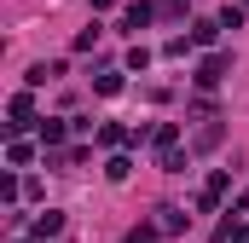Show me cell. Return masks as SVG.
Returning <instances> with one entry per match:
<instances>
[{
	"mask_svg": "<svg viewBox=\"0 0 249 243\" xmlns=\"http://www.w3.org/2000/svg\"><path fill=\"white\" fill-rule=\"evenodd\" d=\"M64 232V208H47V214H35V220H29V238L41 243V238H58Z\"/></svg>",
	"mask_w": 249,
	"mask_h": 243,
	"instance_id": "6",
	"label": "cell"
},
{
	"mask_svg": "<svg viewBox=\"0 0 249 243\" xmlns=\"http://www.w3.org/2000/svg\"><path fill=\"white\" fill-rule=\"evenodd\" d=\"M232 243H249V220H244V226H238V232H232Z\"/></svg>",
	"mask_w": 249,
	"mask_h": 243,
	"instance_id": "22",
	"label": "cell"
},
{
	"mask_svg": "<svg viewBox=\"0 0 249 243\" xmlns=\"http://www.w3.org/2000/svg\"><path fill=\"white\" fill-rule=\"evenodd\" d=\"M186 52H191V35H174V41L162 47V58H186Z\"/></svg>",
	"mask_w": 249,
	"mask_h": 243,
	"instance_id": "17",
	"label": "cell"
},
{
	"mask_svg": "<svg viewBox=\"0 0 249 243\" xmlns=\"http://www.w3.org/2000/svg\"><path fill=\"white\" fill-rule=\"evenodd\" d=\"M214 41H220V17H197V23H191V47H214ZM214 52H220V47H214Z\"/></svg>",
	"mask_w": 249,
	"mask_h": 243,
	"instance_id": "7",
	"label": "cell"
},
{
	"mask_svg": "<svg viewBox=\"0 0 249 243\" xmlns=\"http://www.w3.org/2000/svg\"><path fill=\"white\" fill-rule=\"evenodd\" d=\"M157 17H186V0H162V6H157Z\"/></svg>",
	"mask_w": 249,
	"mask_h": 243,
	"instance_id": "21",
	"label": "cell"
},
{
	"mask_svg": "<svg viewBox=\"0 0 249 243\" xmlns=\"http://www.w3.org/2000/svg\"><path fill=\"white\" fill-rule=\"evenodd\" d=\"M226 69H232V52H203L191 81H197V87H220V75H226Z\"/></svg>",
	"mask_w": 249,
	"mask_h": 243,
	"instance_id": "3",
	"label": "cell"
},
{
	"mask_svg": "<svg viewBox=\"0 0 249 243\" xmlns=\"http://www.w3.org/2000/svg\"><path fill=\"white\" fill-rule=\"evenodd\" d=\"M186 208H174V203H162V208H157V226H162V238H174V232H186Z\"/></svg>",
	"mask_w": 249,
	"mask_h": 243,
	"instance_id": "9",
	"label": "cell"
},
{
	"mask_svg": "<svg viewBox=\"0 0 249 243\" xmlns=\"http://www.w3.org/2000/svg\"><path fill=\"white\" fill-rule=\"evenodd\" d=\"M99 145L122 151V145H133V127H116V122H105V127H99Z\"/></svg>",
	"mask_w": 249,
	"mask_h": 243,
	"instance_id": "12",
	"label": "cell"
},
{
	"mask_svg": "<svg viewBox=\"0 0 249 243\" xmlns=\"http://www.w3.org/2000/svg\"><path fill=\"white\" fill-rule=\"evenodd\" d=\"M93 93H99V99H116V93H122V69H105V75H93Z\"/></svg>",
	"mask_w": 249,
	"mask_h": 243,
	"instance_id": "13",
	"label": "cell"
},
{
	"mask_svg": "<svg viewBox=\"0 0 249 243\" xmlns=\"http://www.w3.org/2000/svg\"><path fill=\"white\" fill-rule=\"evenodd\" d=\"M53 75H64V64H29V75H23V87L35 93V87H47Z\"/></svg>",
	"mask_w": 249,
	"mask_h": 243,
	"instance_id": "11",
	"label": "cell"
},
{
	"mask_svg": "<svg viewBox=\"0 0 249 243\" xmlns=\"http://www.w3.org/2000/svg\"><path fill=\"white\" fill-rule=\"evenodd\" d=\"M6 162H12V168H29V162H35V145H29V139H6Z\"/></svg>",
	"mask_w": 249,
	"mask_h": 243,
	"instance_id": "10",
	"label": "cell"
},
{
	"mask_svg": "<svg viewBox=\"0 0 249 243\" xmlns=\"http://www.w3.org/2000/svg\"><path fill=\"white\" fill-rule=\"evenodd\" d=\"M220 29H244V6H226L220 12Z\"/></svg>",
	"mask_w": 249,
	"mask_h": 243,
	"instance_id": "18",
	"label": "cell"
},
{
	"mask_svg": "<svg viewBox=\"0 0 249 243\" xmlns=\"http://www.w3.org/2000/svg\"><path fill=\"white\" fill-rule=\"evenodd\" d=\"M145 64H151V47H139V41H133V52H127V69H145Z\"/></svg>",
	"mask_w": 249,
	"mask_h": 243,
	"instance_id": "19",
	"label": "cell"
},
{
	"mask_svg": "<svg viewBox=\"0 0 249 243\" xmlns=\"http://www.w3.org/2000/svg\"><path fill=\"white\" fill-rule=\"evenodd\" d=\"M23 197V180H0V203H18Z\"/></svg>",
	"mask_w": 249,
	"mask_h": 243,
	"instance_id": "20",
	"label": "cell"
},
{
	"mask_svg": "<svg viewBox=\"0 0 249 243\" xmlns=\"http://www.w3.org/2000/svg\"><path fill=\"white\" fill-rule=\"evenodd\" d=\"M157 238H162V226H157V220H139V226H133L122 243H157Z\"/></svg>",
	"mask_w": 249,
	"mask_h": 243,
	"instance_id": "14",
	"label": "cell"
},
{
	"mask_svg": "<svg viewBox=\"0 0 249 243\" xmlns=\"http://www.w3.org/2000/svg\"><path fill=\"white\" fill-rule=\"evenodd\" d=\"M226 185H232V174H226V168H214V174L203 180V191H197V214H214V208H220V197H226Z\"/></svg>",
	"mask_w": 249,
	"mask_h": 243,
	"instance_id": "2",
	"label": "cell"
},
{
	"mask_svg": "<svg viewBox=\"0 0 249 243\" xmlns=\"http://www.w3.org/2000/svg\"><path fill=\"white\" fill-rule=\"evenodd\" d=\"M70 127H75L70 116H41V122H35V133H41V145H47V151L64 145V133H70Z\"/></svg>",
	"mask_w": 249,
	"mask_h": 243,
	"instance_id": "5",
	"label": "cell"
},
{
	"mask_svg": "<svg viewBox=\"0 0 249 243\" xmlns=\"http://www.w3.org/2000/svg\"><path fill=\"white\" fill-rule=\"evenodd\" d=\"M29 122H41V116H35V93L23 87V93H12V104H6V133L18 139V133H23Z\"/></svg>",
	"mask_w": 249,
	"mask_h": 243,
	"instance_id": "1",
	"label": "cell"
},
{
	"mask_svg": "<svg viewBox=\"0 0 249 243\" xmlns=\"http://www.w3.org/2000/svg\"><path fill=\"white\" fill-rule=\"evenodd\" d=\"M151 23H157V6H145V0H133V6L122 12V23H116V29H122V35H139V29H151Z\"/></svg>",
	"mask_w": 249,
	"mask_h": 243,
	"instance_id": "4",
	"label": "cell"
},
{
	"mask_svg": "<svg viewBox=\"0 0 249 243\" xmlns=\"http://www.w3.org/2000/svg\"><path fill=\"white\" fill-rule=\"evenodd\" d=\"M151 145H157V156L180 151V127H174V122H157V127H151Z\"/></svg>",
	"mask_w": 249,
	"mask_h": 243,
	"instance_id": "8",
	"label": "cell"
},
{
	"mask_svg": "<svg viewBox=\"0 0 249 243\" xmlns=\"http://www.w3.org/2000/svg\"><path fill=\"white\" fill-rule=\"evenodd\" d=\"M214 145H220V122H203L197 127V151H214Z\"/></svg>",
	"mask_w": 249,
	"mask_h": 243,
	"instance_id": "16",
	"label": "cell"
},
{
	"mask_svg": "<svg viewBox=\"0 0 249 243\" xmlns=\"http://www.w3.org/2000/svg\"><path fill=\"white\" fill-rule=\"evenodd\" d=\"M87 6H93V12H110V6H116V0H87Z\"/></svg>",
	"mask_w": 249,
	"mask_h": 243,
	"instance_id": "23",
	"label": "cell"
},
{
	"mask_svg": "<svg viewBox=\"0 0 249 243\" xmlns=\"http://www.w3.org/2000/svg\"><path fill=\"white\" fill-rule=\"evenodd\" d=\"M244 208H249V185H244V197H238V208H232V214H244Z\"/></svg>",
	"mask_w": 249,
	"mask_h": 243,
	"instance_id": "24",
	"label": "cell"
},
{
	"mask_svg": "<svg viewBox=\"0 0 249 243\" xmlns=\"http://www.w3.org/2000/svg\"><path fill=\"white\" fill-rule=\"evenodd\" d=\"M105 174H110V180L122 185L127 174H133V156H122V151H116V156H110V162H105Z\"/></svg>",
	"mask_w": 249,
	"mask_h": 243,
	"instance_id": "15",
	"label": "cell"
},
{
	"mask_svg": "<svg viewBox=\"0 0 249 243\" xmlns=\"http://www.w3.org/2000/svg\"><path fill=\"white\" fill-rule=\"evenodd\" d=\"M12 243H35V238H12Z\"/></svg>",
	"mask_w": 249,
	"mask_h": 243,
	"instance_id": "25",
	"label": "cell"
}]
</instances>
